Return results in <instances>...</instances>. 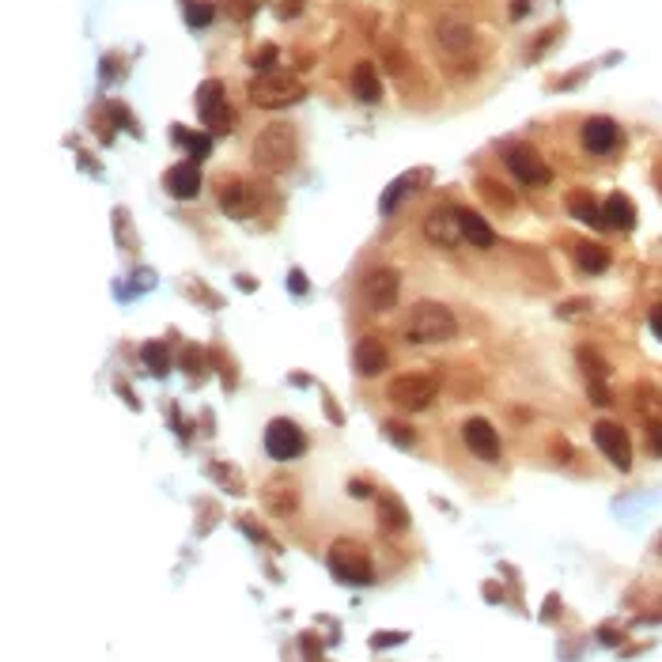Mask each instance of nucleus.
<instances>
[{
  "mask_svg": "<svg viewBox=\"0 0 662 662\" xmlns=\"http://www.w3.org/2000/svg\"><path fill=\"white\" fill-rule=\"evenodd\" d=\"M295 160H299V140L292 133V125L273 121L253 137V163H258V171L284 174V171L295 167Z\"/></svg>",
  "mask_w": 662,
  "mask_h": 662,
  "instance_id": "f257e3e1",
  "label": "nucleus"
},
{
  "mask_svg": "<svg viewBox=\"0 0 662 662\" xmlns=\"http://www.w3.org/2000/svg\"><path fill=\"white\" fill-rule=\"evenodd\" d=\"M454 334H458L454 311L443 307V303H436V299L417 303V307L409 311V318H405V337H409L413 345H440V341H450Z\"/></svg>",
  "mask_w": 662,
  "mask_h": 662,
  "instance_id": "f03ea898",
  "label": "nucleus"
},
{
  "mask_svg": "<svg viewBox=\"0 0 662 662\" xmlns=\"http://www.w3.org/2000/svg\"><path fill=\"white\" fill-rule=\"evenodd\" d=\"M326 564H329V572H334V579L345 583V587H367V583L375 579L367 549L360 542H352V538H337L334 545H329Z\"/></svg>",
  "mask_w": 662,
  "mask_h": 662,
  "instance_id": "7ed1b4c3",
  "label": "nucleus"
},
{
  "mask_svg": "<svg viewBox=\"0 0 662 662\" xmlns=\"http://www.w3.org/2000/svg\"><path fill=\"white\" fill-rule=\"evenodd\" d=\"M250 103L262 110H284L303 98V80L295 72H258L250 80Z\"/></svg>",
  "mask_w": 662,
  "mask_h": 662,
  "instance_id": "20e7f679",
  "label": "nucleus"
},
{
  "mask_svg": "<svg viewBox=\"0 0 662 662\" xmlns=\"http://www.w3.org/2000/svg\"><path fill=\"white\" fill-rule=\"evenodd\" d=\"M387 394H390V401L398 405V409L420 413V409H428V405H431V398H436V378H431V375H417V371L398 375V378H390Z\"/></svg>",
  "mask_w": 662,
  "mask_h": 662,
  "instance_id": "39448f33",
  "label": "nucleus"
},
{
  "mask_svg": "<svg viewBox=\"0 0 662 662\" xmlns=\"http://www.w3.org/2000/svg\"><path fill=\"white\" fill-rule=\"evenodd\" d=\"M265 450L273 462H292V458H303V450H307V436L288 417H276L265 428Z\"/></svg>",
  "mask_w": 662,
  "mask_h": 662,
  "instance_id": "423d86ee",
  "label": "nucleus"
},
{
  "mask_svg": "<svg viewBox=\"0 0 662 662\" xmlns=\"http://www.w3.org/2000/svg\"><path fill=\"white\" fill-rule=\"evenodd\" d=\"M503 163H507V171H512L519 182H526V186H549L553 182V167L538 156L533 148H526V144H515V148H507L503 151Z\"/></svg>",
  "mask_w": 662,
  "mask_h": 662,
  "instance_id": "0eeeda50",
  "label": "nucleus"
},
{
  "mask_svg": "<svg viewBox=\"0 0 662 662\" xmlns=\"http://www.w3.org/2000/svg\"><path fill=\"white\" fill-rule=\"evenodd\" d=\"M364 303L371 311H390L398 303V292H401V273L390 269V265H378L364 276Z\"/></svg>",
  "mask_w": 662,
  "mask_h": 662,
  "instance_id": "6e6552de",
  "label": "nucleus"
},
{
  "mask_svg": "<svg viewBox=\"0 0 662 662\" xmlns=\"http://www.w3.org/2000/svg\"><path fill=\"white\" fill-rule=\"evenodd\" d=\"M595 443H598V450H602L621 473L632 470V440H628V431H625L617 420H598V424H595Z\"/></svg>",
  "mask_w": 662,
  "mask_h": 662,
  "instance_id": "1a4fd4ad",
  "label": "nucleus"
},
{
  "mask_svg": "<svg viewBox=\"0 0 662 662\" xmlns=\"http://www.w3.org/2000/svg\"><path fill=\"white\" fill-rule=\"evenodd\" d=\"M262 507L276 519H288L299 512V489L288 473H273L262 485Z\"/></svg>",
  "mask_w": 662,
  "mask_h": 662,
  "instance_id": "9d476101",
  "label": "nucleus"
},
{
  "mask_svg": "<svg viewBox=\"0 0 662 662\" xmlns=\"http://www.w3.org/2000/svg\"><path fill=\"white\" fill-rule=\"evenodd\" d=\"M197 114L212 133H223L227 125H232V110H227V103H223V84L220 80H205L197 88Z\"/></svg>",
  "mask_w": 662,
  "mask_h": 662,
  "instance_id": "9b49d317",
  "label": "nucleus"
},
{
  "mask_svg": "<svg viewBox=\"0 0 662 662\" xmlns=\"http://www.w3.org/2000/svg\"><path fill=\"white\" fill-rule=\"evenodd\" d=\"M424 239L431 246H454L462 239V220H458V209H447V205H436L424 220Z\"/></svg>",
  "mask_w": 662,
  "mask_h": 662,
  "instance_id": "f8f14e48",
  "label": "nucleus"
},
{
  "mask_svg": "<svg viewBox=\"0 0 662 662\" xmlns=\"http://www.w3.org/2000/svg\"><path fill=\"white\" fill-rule=\"evenodd\" d=\"M462 440H466L470 454H477L481 462H496V458H500V436H496V428L485 417H470L462 424Z\"/></svg>",
  "mask_w": 662,
  "mask_h": 662,
  "instance_id": "ddd939ff",
  "label": "nucleus"
},
{
  "mask_svg": "<svg viewBox=\"0 0 662 662\" xmlns=\"http://www.w3.org/2000/svg\"><path fill=\"white\" fill-rule=\"evenodd\" d=\"M220 209H223V216H232V220H246V216L258 212V193H250V186L243 182V178H223Z\"/></svg>",
  "mask_w": 662,
  "mask_h": 662,
  "instance_id": "4468645a",
  "label": "nucleus"
},
{
  "mask_svg": "<svg viewBox=\"0 0 662 662\" xmlns=\"http://www.w3.org/2000/svg\"><path fill=\"white\" fill-rule=\"evenodd\" d=\"M621 144V129H617V121H609V118H591L587 125H583V148L591 151V156H609Z\"/></svg>",
  "mask_w": 662,
  "mask_h": 662,
  "instance_id": "2eb2a0df",
  "label": "nucleus"
},
{
  "mask_svg": "<svg viewBox=\"0 0 662 662\" xmlns=\"http://www.w3.org/2000/svg\"><path fill=\"white\" fill-rule=\"evenodd\" d=\"M387 364H390V352H387V345L378 337H364L360 345H356V352H352V367H356V375H364V378L383 375Z\"/></svg>",
  "mask_w": 662,
  "mask_h": 662,
  "instance_id": "dca6fc26",
  "label": "nucleus"
},
{
  "mask_svg": "<svg viewBox=\"0 0 662 662\" xmlns=\"http://www.w3.org/2000/svg\"><path fill=\"white\" fill-rule=\"evenodd\" d=\"M163 186H167V193L178 197V201L197 197V193H201V171H197V163H178V167H171V171L163 174Z\"/></svg>",
  "mask_w": 662,
  "mask_h": 662,
  "instance_id": "f3484780",
  "label": "nucleus"
},
{
  "mask_svg": "<svg viewBox=\"0 0 662 662\" xmlns=\"http://www.w3.org/2000/svg\"><path fill=\"white\" fill-rule=\"evenodd\" d=\"M458 220H462V239H466V243H473V246H481V250L496 246V232H492L489 220L481 216V212H473V209H458Z\"/></svg>",
  "mask_w": 662,
  "mask_h": 662,
  "instance_id": "a211bd4d",
  "label": "nucleus"
},
{
  "mask_svg": "<svg viewBox=\"0 0 662 662\" xmlns=\"http://www.w3.org/2000/svg\"><path fill=\"white\" fill-rule=\"evenodd\" d=\"M602 216H605V227H617V232H632L636 227V205L625 193H609L602 205Z\"/></svg>",
  "mask_w": 662,
  "mask_h": 662,
  "instance_id": "6ab92c4d",
  "label": "nucleus"
},
{
  "mask_svg": "<svg viewBox=\"0 0 662 662\" xmlns=\"http://www.w3.org/2000/svg\"><path fill=\"white\" fill-rule=\"evenodd\" d=\"M564 209L579 220V223H587V227H605V216H602V209H598V201L591 197V193H583V190H572L568 197H564Z\"/></svg>",
  "mask_w": 662,
  "mask_h": 662,
  "instance_id": "aec40b11",
  "label": "nucleus"
},
{
  "mask_svg": "<svg viewBox=\"0 0 662 662\" xmlns=\"http://www.w3.org/2000/svg\"><path fill=\"white\" fill-rule=\"evenodd\" d=\"M473 186H477L481 201H485V205H492L496 212H503V216H507V212H515V205H519V201H515V193L507 190L503 182H496V178H477Z\"/></svg>",
  "mask_w": 662,
  "mask_h": 662,
  "instance_id": "412c9836",
  "label": "nucleus"
},
{
  "mask_svg": "<svg viewBox=\"0 0 662 662\" xmlns=\"http://www.w3.org/2000/svg\"><path fill=\"white\" fill-rule=\"evenodd\" d=\"M352 95L360 98V103H378L383 98V84H378V76H375V65H356L352 68Z\"/></svg>",
  "mask_w": 662,
  "mask_h": 662,
  "instance_id": "4be33fe9",
  "label": "nucleus"
},
{
  "mask_svg": "<svg viewBox=\"0 0 662 662\" xmlns=\"http://www.w3.org/2000/svg\"><path fill=\"white\" fill-rule=\"evenodd\" d=\"M436 35H440V42L447 49H454V54H462V49H470V42H473L470 23H462V19H440Z\"/></svg>",
  "mask_w": 662,
  "mask_h": 662,
  "instance_id": "5701e85b",
  "label": "nucleus"
},
{
  "mask_svg": "<svg viewBox=\"0 0 662 662\" xmlns=\"http://www.w3.org/2000/svg\"><path fill=\"white\" fill-rule=\"evenodd\" d=\"M575 265H579L583 273L598 276V273L609 269V250H605L602 243H579V246H575Z\"/></svg>",
  "mask_w": 662,
  "mask_h": 662,
  "instance_id": "b1692460",
  "label": "nucleus"
},
{
  "mask_svg": "<svg viewBox=\"0 0 662 662\" xmlns=\"http://www.w3.org/2000/svg\"><path fill=\"white\" fill-rule=\"evenodd\" d=\"M378 522H383V530H405L409 526V512H405V503L394 492L378 496Z\"/></svg>",
  "mask_w": 662,
  "mask_h": 662,
  "instance_id": "393cba45",
  "label": "nucleus"
},
{
  "mask_svg": "<svg viewBox=\"0 0 662 662\" xmlns=\"http://www.w3.org/2000/svg\"><path fill=\"white\" fill-rule=\"evenodd\" d=\"M171 140H178V144H186V151L193 156V163H201V160H209L212 156V137L209 133H190V129H171Z\"/></svg>",
  "mask_w": 662,
  "mask_h": 662,
  "instance_id": "a878e982",
  "label": "nucleus"
},
{
  "mask_svg": "<svg viewBox=\"0 0 662 662\" xmlns=\"http://www.w3.org/2000/svg\"><path fill=\"white\" fill-rule=\"evenodd\" d=\"M140 360L148 364V371L156 375V378H163V375L171 371V352H167L163 341H148V345H140Z\"/></svg>",
  "mask_w": 662,
  "mask_h": 662,
  "instance_id": "bb28decb",
  "label": "nucleus"
},
{
  "mask_svg": "<svg viewBox=\"0 0 662 662\" xmlns=\"http://www.w3.org/2000/svg\"><path fill=\"white\" fill-rule=\"evenodd\" d=\"M413 186H420V174H405V178H398V182L383 193V212H387V216H390V212H398V205H401L405 197H409V190H413Z\"/></svg>",
  "mask_w": 662,
  "mask_h": 662,
  "instance_id": "cd10ccee",
  "label": "nucleus"
},
{
  "mask_svg": "<svg viewBox=\"0 0 662 662\" xmlns=\"http://www.w3.org/2000/svg\"><path fill=\"white\" fill-rule=\"evenodd\" d=\"M209 473H212V481L223 489V492H235V496H243L246 489H243V477H239V470H232L227 462H212L209 466Z\"/></svg>",
  "mask_w": 662,
  "mask_h": 662,
  "instance_id": "c85d7f7f",
  "label": "nucleus"
},
{
  "mask_svg": "<svg viewBox=\"0 0 662 662\" xmlns=\"http://www.w3.org/2000/svg\"><path fill=\"white\" fill-rule=\"evenodd\" d=\"M383 436L390 440V443H398L401 450H409V447H417V431L405 424V420H383Z\"/></svg>",
  "mask_w": 662,
  "mask_h": 662,
  "instance_id": "c756f323",
  "label": "nucleus"
},
{
  "mask_svg": "<svg viewBox=\"0 0 662 662\" xmlns=\"http://www.w3.org/2000/svg\"><path fill=\"white\" fill-rule=\"evenodd\" d=\"M575 356H579L583 371H587L591 378H605V375H609V364L602 360V352H595L591 345H579V352H575Z\"/></svg>",
  "mask_w": 662,
  "mask_h": 662,
  "instance_id": "7c9ffc66",
  "label": "nucleus"
},
{
  "mask_svg": "<svg viewBox=\"0 0 662 662\" xmlns=\"http://www.w3.org/2000/svg\"><path fill=\"white\" fill-rule=\"evenodd\" d=\"M182 371L193 378H201V371H209V364H205V348H197V345H186V352H182Z\"/></svg>",
  "mask_w": 662,
  "mask_h": 662,
  "instance_id": "2f4dec72",
  "label": "nucleus"
},
{
  "mask_svg": "<svg viewBox=\"0 0 662 662\" xmlns=\"http://www.w3.org/2000/svg\"><path fill=\"white\" fill-rule=\"evenodd\" d=\"M209 19H212V5L209 0H186V23L190 27H209Z\"/></svg>",
  "mask_w": 662,
  "mask_h": 662,
  "instance_id": "473e14b6",
  "label": "nucleus"
},
{
  "mask_svg": "<svg viewBox=\"0 0 662 662\" xmlns=\"http://www.w3.org/2000/svg\"><path fill=\"white\" fill-rule=\"evenodd\" d=\"M405 61H409V57H405V49H401V46H394V42H390V46H383V65H387V72H390V76H401V72H405Z\"/></svg>",
  "mask_w": 662,
  "mask_h": 662,
  "instance_id": "72a5a7b5",
  "label": "nucleus"
},
{
  "mask_svg": "<svg viewBox=\"0 0 662 662\" xmlns=\"http://www.w3.org/2000/svg\"><path fill=\"white\" fill-rule=\"evenodd\" d=\"M250 65L258 68V72H273V65H276V46L273 42H265L262 49H253V57H250Z\"/></svg>",
  "mask_w": 662,
  "mask_h": 662,
  "instance_id": "f704fd0d",
  "label": "nucleus"
},
{
  "mask_svg": "<svg viewBox=\"0 0 662 662\" xmlns=\"http://www.w3.org/2000/svg\"><path fill=\"white\" fill-rule=\"evenodd\" d=\"M394 644H405V632H378V636H371V647H394Z\"/></svg>",
  "mask_w": 662,
  "mask_h": 662,
  "instance_id": "c9c22d12",
  "label": "nucleus"
},
{
  "mask_svg": "<svg viewBox=\"0 0 662 662\" xmlns=\"http://www.w3.org/2000/svg\"><path fill=\"white\" fill-rule=\"evenodd\" d=\"M591 401L595 405H609V401H614V394H609V387L602 383V378H591Z\"/></svg>",
  "mask_w": 662,
  "mask_h": 662,
  "instance_id": "e433bc0d",
  "label": "nucleus"
},
{
  "mask_svg": "<svg viewBox=\"0 0 662 662\" xmlns=\"http://www.w3.org/2000/svg\"><path fill=\"white\" fill-rule=\"evenodd\" d=\"M299 644H303V655H307V662H318V640H315V632H303Z\"/></svg>",
  "mask_w": 662,
  "mask_h": 662,
  "instance_id": "4c0bfd02",
  "label": "nucleus"
},
{
  "mask_svg": "<svg viewBox=\"0 0 662 662\" xmlns=\"http://www.w3.org/2000/svg\"><path fill=\"white\" fill-rule=\"evenodd\" d=\"M114 220H118V232H121V239H125V250H137V239H133V232H129V220H125V212H118Z\"/></svg>",
  "mask_w": 662,
  "mask_h": 662,
  "instance_id": "58836bf2",
  "label": "nucleus"
},
{
  "mask_svg": "<svg viewBox=\"0 0 662 662\" xmlns=\"http://www.w3.org/2000/svg\"><path fill=\"white\" fill-rule=\"evenodd\" d=\"M348 496H356V500H367V496H371V485H367L364 477H352V481H348Z\"/></svg>",
  "mask_w": 662,
  "mask_h": 662,
  "instance_id": "ea45409f",
  "label": "nucleus"
},
{
  "mask_svg": "<svg viewBox=\"0 0 662 662\" xmlns=\"http://www.w3.org/2000/svg\"><path fill=\"white\" fill-rule=\"evenodd\" d=\"M239 526H243V530H246V533H250V538H253V542H262V545H273V538H269V533H265V530H262V526H253V522H250V519H243V522H239Z\"/></svg>",
  "mask_w": 662,
  "mask_h": 662,
  "instance_id": "a19ab883",
  "label": "nucleus"
},
{
  "mask_svg": "<svg viewBox=\"0 0 662 662\" xmlns=\"http://www.w3.org/2000/svg\"><path fill=\"white\" fill-rule=\"evenodd\" d=\"M647 447L655 458H662V424H651V436H647Z\"/></svg>",
  "mask_w": 662,
  "mask_h": 662,
  "instance_id": "79ce46f5",
  "label": "nucleus"
},
{
  "mask_svg": "<svg viewBox=\"0 0 662 662\" xmlns=\"http://www.w3.org/2000/svg\"><path fill=\"white\" fill-rule=\"evenodd\" d=\"M288 288H292V292H299V295H303V292H307V288H311V284H307V276H303V273H299V269H292V273H288Z\"/></svg>",
  "mask_w": 662,
  "mask_h": 662,
  "instance_id": "37998d69",
  "label": "nucleus"
},
{
  "mask_svg": "<svg viewBox=\"0 0 662 662\" xmlns=\"http://www.w3.org/2000/svg\"><path fill=\"white\" fill-rule=\"evenodd\" d=\"M322 405H326V413H329V420H334V424H345V413L337 409V401H334V398H329V394H326V398H322Z\"/></svg>",
  "mask_w": 662,
  "mask_h": 662,
  "instance_id": "c03bdc74",
  "label": "nucleus"
},
{
  "mask_svg": "<svg viewBox=\"0 0 662 662\" xmlns=\"http://www.w3.org/2000/svg\"><path fill=\"white\" fill-rule=\"evenodd\" d=\"M647 322H651V334L662 341V303H658V307H651V318Z\"/></svg>",
  "mask_w": 662,
  "mask_h": 662,
  "instance_id": "a18cd8bd",
  "label": "nucleus"
},
{
  "mask_svg": "<svg viewBox=\"0 0 662 662\" xmlns=\"http://www.w3.org/2000/svg\"><path fill=\"white\" fill-rule=\"evenodd\" d=\"M118 394H121V398H125V405H129V409H140V401H137V398H133V390H129V383H121V378H118Z\"/></svg>",
  "mask_w": 662,
  "mask_h": 662,
  "instance_id": "49530a36",
  "label": "nucleus"
},
{
  "mask_svg": "<svg viewBox=\"0 0 662 662\" xmlns=\"http://www.w3.org/2000/svg\"><path fill=\"white\" fill-rule=\"evenodd\" d=\"M556 609H560V598H556V595H549V602H545V614H542V617H545V621H553V617H556Z\"/></svg>",
  "mask_w": 662,
  "mask_h": 662,
  "instance_id": "de8ad7c7",
  "label": "nucleus"
},
{
  "mask_svg": "<svg viewBox=\"0 0 662 662\" xmlns=\"http://www.w3.org/2000/svg\"><path fill=\"white\" fill-rule=\"evenodd\" d=\"M299 8H303V0H284V5H280V16L288 19V16H292V12H299Z\"/></svg>",
  "mask_w": 662,
  "mask_h": 662,
  "instance_id": "09e8293b",
  "label": "nucleus"
},
{
  "mask_svg": "<svg viewBox=\"0 0 662 662\" xmlns=\"http://www.w3.org/2000/svg\"><path fill=\"white\" fill-rule=\"evenodd\" d=\"M526 12H530V0H515V5H512V16H515V19H522Z\"/></svg>",
  "mask_w": 662,
  "mask_h": 662,
  "instance_id": "8fccbe9b",
  "label": "nucleus"
},
{
  "mask_svg": "<svg viewBox=\"0 0 662 662\" xmlns=\"http://www.w3.org/2000/svg\"><path fill=\"white\" fill-rule=\"evenodd\" d=\"M485 595H489V602H500V598H503V591L496 587V583H489V587H485Z\"/></svg>",
  "mask_w": 662,
  "mask_h": 662,
  "instance_id": "3c124183",
  "label": "nucleus"
},
{
  "mask_svg": "<svg viewBox=\"0 0 662 662\" xmlns=\"http://www.w3.org/2000/svg\"><path fill=\"white\" fill-rule=\"evenodd\" d=\"M658 553H662V538H658Z\"/></svg>",
  "mask_w": 662,
  "mask_h": 662,
  "instance_id": "603ef678",
  "label": "nucleus"
}]
</instances>
